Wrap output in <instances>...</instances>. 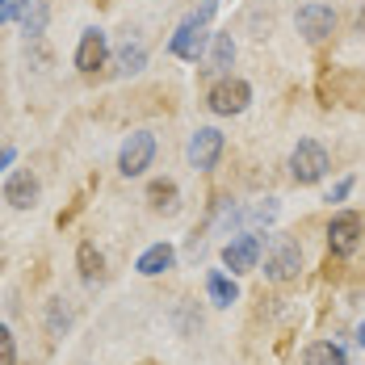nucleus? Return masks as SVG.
I'll list each match as a JSON object with an SVG mask.
<instances>
[{
	"label": "nucleus",
	"instance_id": "1",
	"mask_svg": "<svg viewBox=\"0 0 365 365\" xmlns=\"http://www.w3.org/2000/svg\"><path fill=\"white\" fill-rule=\"evenodd\" d=\"M298 269H302L298 240H290V235H269L264 240V277L282 286V282H294L298 277Z\"/></svg>",
	"mask_w": 365,
	"mask_h": 365
},
{
	"label": "nucleus",
	"instance_id": "2",
	"mask_svg": "<svg viewBox=\"0 0 365 365\" xmlns=\"http://www.w3.org/2000/svg\"><path fill=\"white\" fill-rule=\"evenodd\" d=\"M331 168L328 151H324V143H315V139H298V147H294L290 155V177L298 185H315L324 181V173Z\"/></svg>",
	"mask_w": 365,
	"mask_h": 365
},
{
	"label": "nucleus",
	"instance_id": "3",
	"mask_svg": "<svg viewBox=\"0 0 365 365\" xmlns=\"http://www.w3.org/2000/svg\"><path fill=\"white\" fill-rule=\"evenodd\" d=\"M151 160H155V135H151V130L126 135V143H122V151H118L122 177H143L147 168H151Z\"/></svg>",
	"mask_w": 365,
	"mask_h": 365
},
{
	"label": "nucleus",
	"instance_id": "4",
	"mask_svg": "<svg viewBox=\"0 0 365 365\" xmlns=\"http://www.w3.org/2000/svg\"><path fill=\"white\" fill-rule=\"evenodd\" d=\"M248 101H252V88H248V80H235V76L219 80V84L210 88V97H206L210 113H219V118L244 113V110H248Z\"/></svg>",
	"mask_w": 365,
	"mask_h": 365
},
{
	"label": "nucleus",
	"instance_id": "5",
	"mask_svg": "<svg viewBox=\"0 0 365 365\" xmlns=\"http://www.w3.org/2000/svg\"><path fill=\"white\" fill-rule=\"evenodd\" d=\"M260 256H264V240H260L256 231H240V235L222 248V260H227L231 273H252L256 264H260Z\"/></svg>",
	"mask_w": 365,
	"mask_h": 365
},
{
	"label": "nucleus",
	"instance_id": "6",
	"mask_svg": "<svg viewBox=\"0 0 365 365\" xmlns=\"http://www.w3.org/2000/svg\"><path fill=\"white\" fill-rule=\"evenodd\" d=\"M222 147H227L222 130H215V126H197V130L189 135V164H193L197 173H210V168L219 164Z\"/></svg>",
	"mask_w": 365,
	"mask_h": 365
},
{
	"label": "nucleus",
	"instance_id": "7",
	"mask_svg": "<svg viewBox=\"0 0 365 365\" xmlns=\"http://www.w3.org/2000/svg\"><path fill=\"white\" fill-rule=\"evenodd\" d=\"M168 51L177 55V59H202V51H206V21L193 13V17H185L181 30L173 34L168 42Z\"/></svg>",
	"mask_w": 365,
	"mask_h": 365
},
{
	"label": "nucleus",
	"instance_id": "8",
	"mask_svg": "<svg viewBox=\"0 0 365 365\" xmlns=\"http://www.w3.org/2000/svg\"><path fill=\"white\" fill-rule=\"evenodd\" d=\"M294 21H298V34L307 38V42H324L336 30V13H331L328 4H302Z\"/></svg>",
	"mask_w": 365,
	"mask_h": 365
},
{
	"label": "nucleus",
	"instance_id": "9",
	"mask_svg": "<svg viewBox=\"0 0 365 365\" xmlns=\"http://www.w3.org/2000/svg\"><path fill=\"white\" fill-rule=\"evenodd\" d=\"M357 244H361V219H357L353 210L336 215L331 227H328V248L336 256H349V252H357Z\"/></svg>",
	"mask_w": 365,
	"mask_h": 365
},
{
	"label": "nucleus",
	"instance_id": "10",
	"mask_svg": "<svg viewBox=\"0 0 365 365\" xmlns=\"http://www.w3.org/2000/svg\"><path fill=\"white\" fill-rule=\"evenodd\" d=\"M106 55H110L106 34H101V30H84L80 46H76V68H80V72H97V68H106Z\"/></svg>",
	"mask_w": 365,
	"mask_h": 365
},
{
	"label": "nucleus",
	"instance_id": "11",
	"mask_svg": "<svg viewBox=\"0 0 365 365\" xmlns=\"http://www.w3.org/2000/svg\"><path fill=\"white\" fill-rule=\"evenodd\" d=\"M4 202H9L13 210H30L38 202V181L30 177V168H17V173L4 181Z\"/></svg>",
	"mask_w": 365,
	"mask_h": 365
},
{
	"label": "nucleus",
	"instance_id": "12",
	"mask_svg": "<svg viewBox=\"0 0 365 365\" xmlns=\"http://www.w3.org/2000/svg\"><path fill=\"white\" fill-rule=\"evenodd\" d=\"M173 260H177V252H173L168 244H151V248L135 260V269H139L143 277H160L164 269H173Z\"/></svg>",
	"mask_w": 365,
	"mask_h": 365
},
{
	"label": "nucleus",
	"instance_id": "13",
	"mask_svg": "<svg viewBox=\"0 0 365 365\" xmlns=\"http://www.w3.org/2000/svg\"><path fill=\"white\" fill-rule=\"evenodd\" d=\"M143 68H147V51H143V42H135V46L126 42V46H122V51L113 55V72H118V76H135V72H143Z\"/></svg>",
	"mask_w": 365,
	"mask_h": 365
},
{
	"label": "nucleus",
	"instance_id": "14",
	"mask_svg": "<svg viewBox=\"0 0 365 365\" xmlns=\"http://www.w3.org/2000/svg\"><path fill=\"white\" fill-rule=\"evenodd\" d=\"M46 17H51L46 0H26V9H21V30H26V38H42Z\"/></svg>",
	"mask_w": 365,
	"mask_h": 365
},
{
	"label": "nucleus",
	"instance_id": "15",
	"mask_svg": "<svg viewBox=\"0 0 365 365\" xmlns=\"http://www.w3.org/2000/svg\"><path fill=\"white\" fill-rule=\"evenodd\" d=\"M307 365H349V357H344V349L340 344H331V340H315L311 349H307V357H302Z\"/></svg>",
	"mask_w": 365,
	"mask_h": 365
},
{
	"label": "nucleus",
	"instance_id": "16",
	"mask_svg": "<svg viewBox=\"0 0 365 365\" xmlns=\"http://www.w3.org/2000/svg\"><path fill=\"white\" fill-rule=\"evenodd\" d=\"M206 294H210V302H215V307H231V302L240 298L235 282H231L227 273H210V277H206Z\"/></svg>",
	"mask_w": 365,
	"mask_h": 365
},
{
	"label": "nucleus",
	"instance_id": "17",
	"mask_svg": "<svg viewBox=\"0 0 365 365\" xmlns=\"http://www.w3.org/2000/svg\"><path fill=\"white\" fill-rule=\"evenodd\" d=\"M235 63V42L231 34H215L210 38V72H227Z\"/></svg>",
	"mask_w": 365,
	"mask_h": 365
},
{
	"label": "nucleus",
	"instance_id": "18",
	"mask_svg": "<svg viewBox=\"0 0 365 365\" xmlns=\"http://www.w3.org/2000/svg\"><path fill=\"white\" fill-rule=\"evenodd\" d=\"M76 260H80V277H84V282H97V277H101V264H106V260H101V252H97L93 244H80Z\"/></svg>",
	"mask_w": 365,
	"mask_h": 365
},
{
	"label": "nucleus",
	"instance_id": "19",
	"mask_svg": "<svg viewBox=\"0 0 365 365\" xmlns=\"http://www.w3.org/2000/svg\"><path fill=\"white\" fill-rule=\"evenodd\" d=\"M151 202H155V210H177V185L173 181L151 185Z\"/></svg>",
	"mask_w": 365,
	"mask_h": 365
},
{
	"label": "nucleus",
	"instance_id": "20",
	"mask_svg": "<svg viewBox=\"0 0 365 365\" xmlns=\"http://www.w3.org/2000/svg\"><path fill=\"white\" fill-rule=\"evenodd\" d=\"M17 361V344H13V331L0 328V365H13Z\"/></svg>",
	"mask_w": 365,
	"mask_h": 365
},
{
	"label": "nucleus",
	"instance_id": "21",
	"mask_svg": "<svg viewBox=\"0 0 365 365\" xmlns=\"http://www.w3.org/2000/svg\"><path fill=\"white\" fill-rule=\"evenodd\" d=\"M21 9H26V0H0V26L13 21V17H21Z\"/></svg>",
	"mask_w": 365,
	"mask_h": 365
},
{
	"label": "nucleus",
	"instance_id": "22",
	"mask_svg": "<svg viewBox=\"0 0 365 365\" xmlns=\"http://www.w3.org/2000/svg\"><path fill=\"white\" fill-rule=\"evenodd\" d=\"M59 328H68V311L55 302V307H51V331H59Z\"/></svg>",
	"mask_w": 365,
	"mask_h": 365
},
{
	"label": "nucleus",
	"instance_id": "23",
	"mask_svg": "<svg viewBox=\"0 0 365 365\" xmlns=\"http://www.w3.org/2000/svg\"><path fill=\"white\" fill-rule=\"evenodd\" d=\"M349 189H353V177H344V181L336 185V189L328 193V202H344V197H349Z\"/></svg>",
	"mask_w": 365,
	"mask_h": 365
},
{
	"label": "nucleus",
	"instance_id": "24",
	"mask_svg": "<svg viewBox=\"0 0 365 365\" xmlns=\"http://www.w3.org/2000/svg\"><path fill=\"white\" fill-rule=\"evenodd\" d=\"M215 9H219V0H202V13H197V17H202V21H210V13H215Z\"/></svg>",
	"mask_w": 365,
	"mask_h": 365
},
{
	"label": "nucleus",
	"instance_id": "25",
	"mask_svg": "<svg viewBox=\"0 0 365 365\" xmlns=\"http://www.w3.org/2000/svg\"><path fill=\"white\" fill-rule=\"evenodd\" d=\"M357 340H361V349H365V324H361V328H357Z\"/></svg>",
	"mask_w": 365,
	"mask_h": 365
},
{
	"label": "nucleus",
	"instance_id": "26",
	"mask_svg": "<svg viewBox=\"0 0 365 365\" xmlns=\"http://www.w3.org/2000/svg\"><path fill=\"white\" fill-rule=\"evenodd\" d=\"M357 26H361V30H365V13H361V21H357Z\"/></svg>",
	"mask_w": 365,
	"mask_h": 365
}]
</instances>
